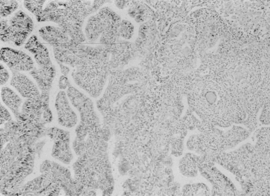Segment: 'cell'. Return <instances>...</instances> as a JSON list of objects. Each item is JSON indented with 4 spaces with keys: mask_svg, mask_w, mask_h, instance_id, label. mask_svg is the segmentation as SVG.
<instances>
[{
    "mask_svg": "<svg viewBox=\"0 0 270 196\" xmlns=\"http://www.w3.org/2000/svg\"><path fill=\"white\" fill-rule=\"evenodd\" d=\"M70 86V84L66 76L64 75L61 76L59 81V88L60 89H65L67 87H69Z\"/></svg>",
    "mask_w": 270,
    "mask_h": 196,
    "instance_id": "19",
    "label": "cell"
},
{
    "mask_svg": "<svg viewBox=\"0 0 270 196\" xmlns=\"http://www.w3.org/2000/svg\"><path fill=\"white\" fill-rule=\"evenodd\" d=\"M53 156L65 164H69L72 158L69 143L65 141H57L55 143L52 150Z\"/></svg>",
    "mask_w": 270,
    "mask_h": 196,
    "instance_id": "13",
    "label": "cell"
},
{
    "mask_svg": "<svg viewBox=\"0 0 270 196\" xmlns=\"http://www.w3.org/2000/svg\"><path fill=\"white\" fill-rule=\"evenodd\" d=\"M45 1H24L25 7L36 16L39 22L43 21V10L42 9L43 4Z\"/></svg>",
    "mask_w": 270,
    "mask_h": 196,
    "instance_id": "15",
    "label": "cell"
},
{
    "mask_svg": "<svg viewBox=\"0 0 270 196\" xmlns=\"http://www.w3.org/2000/svg\"><path fill=\"white\" fill-rule=\"evenodd\" d=\"M30 74L35 79L38 86L43 92L44 99L46 101L47 95L50 89L51 84L55 75L54 65L48 67L33 68L30 71Z\"/></svg>",
    "mask_w": 270,
    "mask_h": 196,
    "instance_id": "10",
    "label": "cell"
},
{
    "mask_svg": "<svg viewBox=\"0 0 270 196\" xmlns=\"http://www.w3.org/2000/svg\"><path fill=\"white\" fill-rule=\"evenodd\" d=\"M179 169L181 173L187 177H193L196 174V166L190 155H186L179 162Z\"/></svg>",
    "mask_w": 270,
    "mask_h": 196,
    "instance_id": "14",
    "label": "cell"
},
{
    "mask_svg": "<svg viewBox=\"0 0 270 196\" xmlns=\"http://www.w3.org/2000/svg\"><path fill=\"white\" fill-rule=\"evenodd\" d=\"M1 60L12 71H29L33 68V62L30 56L22 51L10 48L1 49Z\"/></svg>",
    "mask_w": 270,
    "mask_h": 196,
    "instance_id": "6",
    "label": "cell"
},
{
    "mask_svg": "<svg viewBox=\"0 0 270 196\" xmlns=\"http://www.w3.org/2000/svg\"><path fill=\"white\" fill-rule=\"evenodd\" d=\"M40 36L53 47H63L73 41L69 35L61 28L46 26L39 31Z\"/></svg>",
    "mask_w": 270,
    "mask_h": 196,
    "instance_id": "9",
    "label": "cell"
},
{
    "mask_svg": "<svg viewBox=\"0 0 270 196\" xmlns=\"http://www.w3.org/2000/svg\"><path fill=\"white\" fill-rule=\"evenodd\" d=\"M11 85L23 97L29 99H39L40 92L35 84L28 77L18 71H12Z\"/></svg>",
    "mask_w": 270,
    "mask_h": 196,
    "instance_id": "8",
    "label": "cell"
},
{
    "mask_svg": "<svg viewBox=\"0 0 270 196\" xmlns=\"http://www.w3.org/2000/svg\"><path fill=\"white\" fill-rule=\"evenodd\" d=\"M67 95L72 104L80 112L82 122L97 123V117L93 104L89 98L71 86L68 88Z\"/></svg>",
    "mask_w": 270,
    "mask_h": 196,
    "instance_id": "5",
    "label": "cell"
},
{
    "mask_svg": "<svg viewBox=\"0 0 270 196\" xmlns=\"http://www.w3.org/2000/svg\"><path fill=\"white\" fill-rule=\"evenodd\" d=\"M57 62L59 65L61 69V71L63 74V75L66 76L70 71L69 68L67 66L63 65L61 62L58 61H57Z\"/></svg>",
    "mask_w": 270,
    "mask_h": 196,
    "instance_id": "20",
    "label": "cell"
},
{
    "mask_svg": "<svg viewBox=\"0 0 270 196\" xmlns=\"http://www.w3.org/2000/svg\"><path fill=\"white\" fill-rule=\"evenodd\" d=\"M55 106L58 122L60 125L69 128L76 125L77 123V116L71 108L64 91H61L57 94Z\"/></svg>",
    "mask_w": 270,
    "mask_h": 196,
    "instance_id": "7",
    "label": "cell"
},
{
    "mask_svg": "<svg viewBox=\"0 0 270 196\" xmlns=\"http://www.w3.org/2000/svg\"><path fill=\"white\" fill-rule=\"evenodd\" d=\"M1 16L6 17L13 13L18 7L15 1H1Z\"/></svg>",
    "mask_w": 270,
    "mask_h": 196,
    "instance_id": "16",
    "label": "cell"
},
{
    "mask_svg": "<svg viewBox=\"0 0 270 196\" xmlns=\"http://www.w3.org/2000/svg\"><path fill=\"white\" fill-rule=\"evenodd\" d=\"M33 23L31 18L22 11L8 19L1 21V40L19 46L31 33Z\"/></svg>",
    "mask_w": 270,
    "mask_h": 196,
    "instance_id": "3",
    "label": "cell"
},
{
    "mask_svg": "<svg viewBox=\"0 0 270 196\" xmlns=\"http://www.w3.org/2000/svg\"><path fill=\"white\" fill-rule=\"evenodd\" d=\"M83 2L78 1L50 2L43 10V21H51L57 23L71 37L73 42L83 41L81 23L85 13Z\"/></svg>",
    "mask_w": 270,
    "mask_h": 196,
    "instance_id": "1",
    "label": "cell"
},
{
    "mask_svg": "<svg viewBox=\"0 0 270 196\" xmlns=\"http://www.w3.org/2000/svg\"><path fill=\"white\" fill-rule=\"evenodd\" d=\"M90 56L81 59L74 69L72 75L77 85L91 96L96 97L105 85L107 74L104 62Z\"/></svg>",
    "mask_w": 270,
    "mask_h": 196,
    "instance_id": "2",
    "label": "cell"
},
{
    "mask_svg": "<svg viewBox=\"0 0 270 196\" xmlns=\"http://www.w3.org/2000/svg\"><path fill=\"white\" fill-rule=\"evenodd\" d=\"M0 75L1 85H3L8 81L10 75L7 69L1 64L0 66Z\"/></svg>",
    "mask_w": 270,
    "mask_h": 196,
    "instance_id": "17",
    "label": "cell"
},
{
    "mask_svg": "<svg viewBox=\"0 0 270 196\" xmlns=\"http://www.w3.org/2000/svg\"><path fill=\"white\" fill-rule=\"evenodd\" d=\"M113 13L108 8L101 10L97 14L91 17L85 28L87 38L95 41L102 34L101 41L107 43L112 37Z\"/></svg>",
    "mask_w": 270,
    "mask_h": 196,
    "instance_id": "4",
    "label": "cell"
},
{
    "mask_svg": "<svg viewBox=\"0 0 270 196\" xmlns=\"http://www.w3.org/2000/svg\"><path fill=\"white\" fill-rule=\"evenodd\" d=\"M25 48L30 52L34 57L38 66L44 67L53 65L46 47L32 35L25 44Z\"/></svg>",
    "mask_w": 270,
    "mask_h": 196,
    "instance_id": "11",
    "label": "cell"
},
{
    "mask_svg": "<svg viewBox=\"0 0 270 196\" xmlns=\"http://www.w3.org/2000/svg\"><path fill=\"white\" fill-rule=\"evenodd\" d=\"M1 96L4 103L17 118L20 114V108L22 103L21 98L13 90L6 87L2 89Z\"/></svg>",
    "mask_w": 270,
    "mask_h": 196,
    "instance_id": "12",
    "label": "cell"
},
{
    "mask_svg": "<svg viewBox=\"0 0 270 196\" xmlns=\"http://www.w3.org/2000/svg\"><path fill=\"white\" fill-rule=\"evenodd\" d=\"M11 115L8 111L3 105H1V124L11 120Z\"/></svg>",
    "mask_w": 270,
    "mask_h": 196,
    "instance_id": "18",
    "label": "cell"
}]
</instances>
